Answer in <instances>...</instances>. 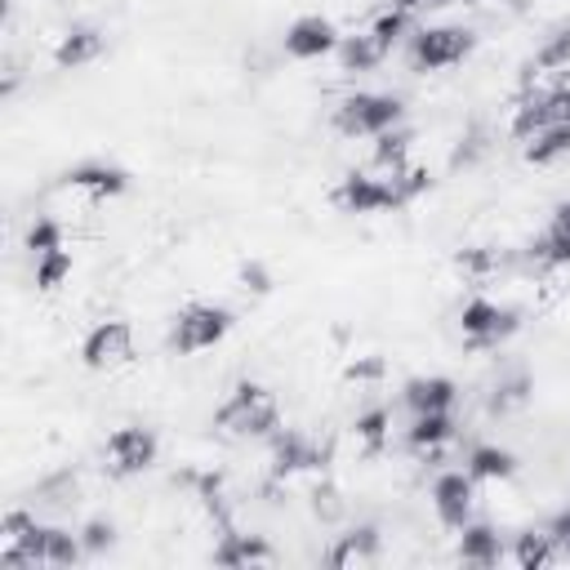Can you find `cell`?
I'll use <instances>...</instances> for the list:
<instances>
[{
	"instance_id": "1",
	"label": "cell",
	"mask_w": 570,
	"mask_h": 570,
	"mask_svg": "<svg viewBox=\"0 0 570 570\" xmlns=\"http://www.w3.org/2000/svg\"><path fill=\"white\" fill-rule=\"evenodd\" d=\"M214 428L227 436H276L281 432V401L267 383L240 379L223 405L214 410Z\"/></svg>"
},
{
	"instance_id": "2",
	"label": "cell",
	"mask_w": 570,
	"mask_h": 570,
	"mask_svg": "<svg viewBox=\"0 0 570 570\" xmlns=\"http://www.w3.org/2000/svg\"><path fill=\"white\" fill-rule=\"evenodd\" d=\"M405 116L396 94H379V89H356L347 98H338L334 107V129L347 138H379L387 129H396Z\"/></svg>"
},
{
	"instance_id": "3",
	"label": "cell",
	"mask_w": 570,
	"mask_h": 570,
	"mask_svg": "<svg viewBox=\"0 0 570 570\" xmlns=\"http://www.w3.org/2000/svg\"><path fill=\"white\" fill-rule=\"evenodd\" d=\"M227 334H232V312L223 303H187V307L174 312L169 347L178 356H196V352L218 347Z\"/></svg>"
},
{
	"instance_id": "4",
	"label": "cell",
	"mask_w": 570,
	"mask_h": 570,
	"mask_svg": "<svg viewBox=\"0 0 570 570\" xmlns=\"http://www.w3.org/2000/svg\"><path fill=\"white\" fill-rule=\"evenodd\" d=\"M472 45H476V36L468 27H450V22L419 27L410 40V62L419 71H445V67H459L472 53Z\"/></svg>"
},
{
	"instance_id": "5",
	"label": "cell",
	"mask_w": 570,
	"mask_h": 570,
	"mask_svg": "<svg viewBox=\"0 0 570 570\" xmlns=\"http://www.w3.org/2000/svg\"><path fill=\"white\" fill-rule=\"evenodd\" d=\"M459 334H463L468 347H481V352L499 347V343H508L517 334V312L494 303V298H485V294H476V298H468L459 307Z\"/></svg>"
},
{
	"instance_id": "6",
	"label": "cell",
	"mask_w": 570,
	"mask_h": 570,
	"mask_svg": "<svg viewBox=\"0 0 570 570\" xmlns=\"http://www.w3.org/2000/svg\"><path fill=\"white\" fill-rule=\"evenodd\" d=\"M160 454V441L142 423H125L102 441V468L111 476H142Z\"/></svg>"
},
{
	"instance_id": "7",
	"label": "cell",
	"mask_w": 570,
	"mask_h": 570,
	"mask_svg": "<svg viewBox=\"0 0 570 570\" xmlns=\"http://www.w3.org/2000/svg\"><path fill=\"white\" fill-rule=\"evenodd\" d=\"M80 361H85V370H125L129 361H134V325L129 321H120V316H107V321H98L89 334H85V343H80Z\"/></svg>"
},
{
	"instance_id": "8",
	"label": "cell",
	"mask_w": 570,
	"mask_h": 570,
	"mask_svg": "<svg viewBox=\"0 0 570 570\" xmlns=\"http://www.w3.org/2000/svg\"><path fill=\"white\" fill-rule=\"evenodd\" d=\"M338 27L325 18V13H303V18H294L289 27H285V53L294 58V62H316V58H325V53H334L338 49Z\"/></svg>"
},
{
	"instance_id": "9",
	"label": "cell",
	"mask_w": 570,
	"mask_h": 570,
	"mask_svg": "<svg viewBox=\"0 0 570 570\" xmlns=\"http://www.w3.org/2000/svg\"><path fill=\"white\" fill-rule=\"evenodd\" d=\"M472 499H476V481L468 472H441L432 481V508L436 521L450 530H463L472 521Z\"/></svg>"
},
{
	"instance_id": "10",
	"label": "cell",
	"mask_w": 570,
	"mask_h": 570,
	"mask_svg": "<svg viewBox=\"0 0 570 570\" xmlns=\"http://www.w3.org/2000/svg\"><path fill=\"white\" fill-rule=\"evenodd\" d=\"M62 187L67 191H80L89 200H116V196H125L129 174L120 165H107V160H85V165H71L62 174Z\"/></svg>"
},
{
	"instance_id": "11",
	"label": "cell",
	"mask_w": 570,
	"mask_h": 570,
	"mask_svg": "<svg viewBox=\"0 0 570 570\" xmlns=\"http://www.w3.org/2000/svg\"><path fill=\"white\" fill-rule=\"evenodd\" d=\"M102 53H107V31L94 27V22H71V27L58 36V45H53V62H58L62 71L94 67Z\"/></svg>"
},
{
	"instance_id": "12",
	"label": "cell",
	"mask_w": 570,
	"mask_h": 570,
	"mask_svg": "<svg viewBox=\"0 0 570 570\" xmlns=\"http://www.w3.org/2000/svg\"><path fill=\"white\" fill-rule=\"evenodd\" d=\"M401 401L410 405V414H436V410H454L459 401V383L445 374H414L401 387Z\"/></svg>"
},
{
	"instance_id": "13",
	"label": "cell",
	"mask_w": 570,
	"mask_h": 570,
	"mask_svg": "<svg viewBox=\"0 0 570 570\" xmlns=\"http://www.w3.org/2000/svg\"><path fill=\"white\" fill-rule=\"evenodd\" d=\"M214 561L245 570V566H272L276 552H272V543H267L263 534H236V530H227V534L214 543Z\"/></svg>"
},
{
	"instance_id": "14",
	"label": "cell",
	"mask_w": 570,
	"mask_h": 570,
	"mask_svg": "<svg viewBox=\"0 0 570 570\" xmlns=\"http://www.w3.org/2000/svg\"><path fill=\"white\" fill-rule=\"evenodd\" d=\"M276 476H294V472H316L325 463L321 445L303 432H276Z\"/></svg>"
},
{
	"instance_id": "15",
	"label": "cell",
	"mask_w": 570,
	"mask_h": 570,
	"mask_svg": "<svg viewBox=\"0 0 570 570\" xmlns=\"http://www.w3.org/2000/svg\"><path fill=\"white\" fill-rule=\"evenodd\" d=\"M325 561H330V566H338V570H352V566H370V561H379V530H374V525H356V530L338 534V539L330 543Z\"/></svg>"
},
{
	"instance_id": "16",
	"label": "cell",
	"mask_w": 570,
	"mask_h": 570,
	"mask_svg": "<svg viewBox=\"0 0 570 570\" xmlns=\"http://www.w3.org/2000/svg\"><path fill=\"white\" fill-rule=\"evenodd\" d=\"M530 249H534V258H539V263H548V267L570 263V200H561V205L552 209L548 227L539 232V240H534Z\"/></svg>"
},
{
	"instance_id": "17",
	"label": "cell",
	"mask_w": 570,
	"mask_h": 570,
	"mask_svg": "<svg viewBox=\"0 0 570 570\" xmlns=\"http://www.w3.org/2000/svg\"><path fill=\"white\" fill-rule=\"evenodd\" d=\"M499 557H503V539H499V530L494 525H463L459 530V561L463 566H499Z\"/></svg>"
},
{
	"instance_id": "18",
	"label": "cell",
	"mask_w": 570,
	"mask_h": 570,
	"mask_svg": "<svg viewBox=\"0 0 570 570\" xmlns=\"http://www.w3.org/2000/svg\"><path fill=\"white\" fill-rule=\"evenodd\" d=\"M405 441H410V450H428V454H436L441 445L454 441V414H450V410L414 414L410 428H405Z\"/></svg>"
},
{
	"instance_id": "19",
	"label": "cell",
	"mask_w": 570,
	"mask_h": 570,
	"mask_svg": "<svg viewBox=\"0 0 570 570\" xmlns=\"http://www.w3.org/2000/svg\"><path fill=\"white\" fill-rule=\"evenodd\" d=\"M512 561H517L521 570H543V566L561 561V543H557L552 530H525V534H517V543H512Z\"/></svg>"
},
{
	"instance_id": "20",
	"label": "cell",
	"mask_w": 570,
	"mask_h": 570,
	"mask_svg": "<svg viewBox=\"0 0 570 570\" xmlns=\"http://www.w3.org/2000/svg\"><path fill=\"white\" fill-rule=\"evenodd\" d=\"M517 472V454L503 445H472L468 450V476L472 481H508Z\"/></svg>"
},
{
	"instance_id": "21",
	"label": "cell",
	"mask_w": 570,
	"mask_h": 570,
	"mask_svg": "<svg viewBox=\"0 0 570 570\" xmlns=\"http://www.w3.org/2000/svg\"><path fill=\"white\" fill-rule=\"evenodd\" d=\"M334 53H338L343 71H374V67L387 58V49L374 40V31H356V36H343Z\"/></svg>"
},
{
	"instance_id": "22",
	"label": "cell",
	"mask_w": 570,
	"mask_h": 570,
	"mask_svg": "<svg viewBox=\"0 0 570 570\" xmlns=\"http://www.w3.org/2000/svg\"><path fill=\"white\" fill-rule=\"evenodd\" d=\"M521 156L530 165H557V160H566L570 156V125H548V129L530 134L525 147H521Z\"/></svg>"
},
{
	"instance_id": "23",
	"label": "cell",
	"mask_w": 570,
	"mask_h": 570,
	"mask_svg": "<svg viewBox=\"0 0 570 570\" xmlns=\"http://www.w3.org/2000/svg\"><path fill=\"white\" fill-rule=\"evenodd\" d=\"M352 432H356V441H361L365 454H379V450L392 441V414H387L383 405H370L365 414H356Z\"/></svg>"
},
{
	"instance_id": "24",
	"label": "cell",
	"mask_w": 570,
	"mask_h": 570,
	"mask_svg": "<svg viewBox=\"0 0 570 570\" xmlns=\"http://www.w3.org/2000/svg\"><path fill=\"white\" fill-rule=\"evenodd\" d=\"M31 263H36V289H45V294H53V289L71 276V249H67V245L45 249V254H36Z\"/></svg>"
},
{
	"instance_id": "25",
	"label": "cell",
	"mask_w": 570,
	"mask_h": 570,
	"mask_svg": "<svg viewBox=\"0 0 570 570\" xmlns=\"http://www.w3.org/2000/svg\"><path fill=\"white\" fill-rule=\"evenodd\" d=\"M570 62V27H561V31H552L543 45H539V53H534V62H530V71L539 76V71H561Z\"/></svg>"
},
{
	"instance_id": "26",
	"label": "cell",
	"mask_w": 570,
	"mask_h": 570,
	"mask_svg": "<svg viewBox=\"0 0 570 570\" xmlns=\"http://www.w3.org/2000/svg\"><path fill=\"white\" fill-rule=\"evenodd\" d=\"M405 151H410L405 129H387V134L374 138V165L379 169H405Z\"/></svg>"
},
{
	"instance_id": "27",
	"label": "cell",
	"mask_w": 570,
	"mask_h": 570,
	"mask_svg": "<svg viewBox=\"0 0 570 570\" xmlns=\"http://www.w3.org/2000/svg\"><path fill=\"white\" fill-rule=\"evenodd\" d=\"M370 31H374V40H379V45H383V49L392 53V45H396V40H401V36L410 31V13H405V9H392V4H387V9H383V13L374 18V22H370Z\"/></svg>"
},
{
	"instance_id": "28",
	"label": "cell",
	"mask_w": 570,
	"mask_h": 570,
	"mask_svg": "<svg viewBox=\"0 0 570 570\" xmlns=\"http://www.w3.org/2000/svg\"><path fill=\"white\" fill-rule=\"evenodd\" d=\"M58 245H62V223H58V218H36V223L27 227V249H31V258L45 254V249H58Z\"/></svg>"
},
{
	"instance_id": "29",
	"label": "cell",
	"mask_w": 570,
	"mask_h": 570,
	"mask_svg": "<svg viewBox=\"0 0 570 570\" xmlns=\"http://www.w3.org/2000/svg\"><path fill=\"white\" fill-rule=\"evenodd\" d=\"M80 543H85V557H98L102 548L116 543V525H111V521H89V525L80 530Z\"/></svg>"
},
{
	"instance_id": "30",
	"label": "cell",
	"mask_w": 570,
	"mask_h": 570,
	"mask_svg": "<svg viewBox=\"0 0 570 570\" xmlns=\"http://www.w3.org/2000/svg\"><path fill=\"white\" fill-rule=\"evenodd\" d=\"M548 102H552V120L557 125H570V85L548 89Z\"/></svg>"
},
{
	"instance_id": "31",
	"label": "cell",
	"mask_w": 570,
	"mask_h": 570,
	"mask_svg": "<svg viewBox=\"0 0 570 570\" xmlns=\"http://www.w3.org/2000/svg\"><path fill=\"white\" fill-rule=\"evenodd\" d=\"M490 263H494V258H490L485 249H463V254H459V267H468V272H485Z\"/></svg>"
},
{
	"instance_id": "32",
	"label": "cell",
	"mask_w": 570,
	"mask_h": 570,
	"mask_svg": "<svg viewBox=\"0 0 570 570\" xmlns=\"http://www.w3.org/2000/svg\"><path fill=\"white\" fill-rule=\"evenodd\" d=\"M548 530L557 534V543H561V557L570 561V512H561V517H557V521H552Z\"/></svg>"
},
{
	"instance_id": "33",
	"label": "cell",
	"mask_w": 570,
	"mask_h": 570,
	"mask_svg": "<svg viewBox=\"0 0 570 570\" xmlns=\"http://www.w3.org/2000/svg\"><path fill=\"white\" fill-rule=\"evenodd\" d=\"M428 4H441V0H392V9H405V13H414V9H428Z\"/></svg>"
}]
</instances>
